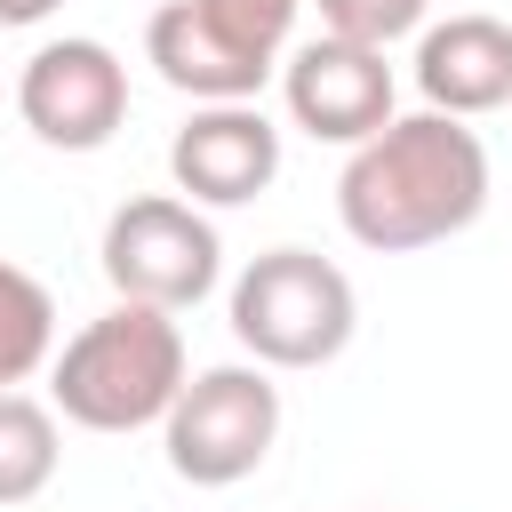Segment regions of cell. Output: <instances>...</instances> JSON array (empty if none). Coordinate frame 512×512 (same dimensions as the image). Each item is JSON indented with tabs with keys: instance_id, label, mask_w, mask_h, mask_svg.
Here are the masks:
<instances>
[{
	"instance_id": "cell-1",
	"label": "cell",
	"mask_w": 512,
	"mask_h": 512,
	"mask_svg": "<svg viewBox=\"0 0 512 512\" xmlns=\"http://www.w3.org/2000/svg\"><path fill=\"white\" fill-rule=\"evenodd\" d=\"M488 208V144L456 112H392L368 144H352L336 176V216L360 248L408 256L432 240H456Z\"/></svg>"
},
{
	"instance_id": "cell-2",
	"label": "cell",
	"mask_w": 512,
	"mask_h": 512,
	"mask_svg": "<svg viewBox=\"0 0 512 512\" xmlns=\"http://www.w3.org/2000/svg\"><path fill=\"white\" fill-rule=\"evenodd\" d=\"M184 328L160 304H112L48 360V400L80 432H144L184 392Z\"/></svg>"
},
{
	"instance_id": "cell-3",
	"label": "cell",
	"mask_w": 512,
	"mask_h": 512,
	"mask_svg": "<svg viewBox=\"0 0 512 512\" xmlns=\"http://www.w3.org/2000/svg\"><path fill=\"white\" fill-rule=\"evenodd\" d=\"M360 328V296L344 264L320 248H264L232 280V336L264 368H328Z\"/></svg>"
},
{
	"instance_id": "cell-4",
	"label": "cell",
	"mask_w": 512,
	"mask_h": 512,
	"mask_svg": "<svg viewBox=\"0 0 512 512\" xmlns=\"http://www.w3.org/2000/svg\"><path fill=\"white\" fill-rule=\"evenodd\" d=\"M272 440H280V384L264 376V360H256V368L224 360V368L184 376L176 408L160 416L168 472L192 480V488H232V480H248V472L272 456Z\"/></svg>"
},
{
	"instance_id": "cell-5",
	"label": "cell",
	"mask_w": 512,
	"mask_h": 512,
	"mask_svg": "<svg viewBox=\"0 0 512 512\" xmlns=\"http://www.w3.org/2000/svg\"><path fill=\"white\" fill-rule=\"evenodd\" d=\"M104 280L128 304H160V312H192L216 272H224V240L200 216V200L184 192H136L104 216Z\"/></svg>"
},
{
	"instance_id": "cell-6",
	"label": "cell",
	"mask_w": 512,
	"mask_h": 512,
	"mask_svg": "<svg viewBox=\"0 0 512 512\" xmlns=\"http://www.w3.org/2000/svg\"><path fill=\"white\" fill-rule=\"evenodd\" d=\"M16 112L56 152H104L128 120V64L88 32L40 40L32 64L16 72Z\"/></svg>"
},
{
	"instance_id": "cell-7",
	"label": "cell",
	"mask_w": 512,
	"mask_h": 512,
	"mask_svg": "<svg viewBox=\"0 0 512 512\" xmlns=\"http://www.w3.org/2000/svg\"><path fill=\"white\" fill-rule=\"evenodd\" d=\"M280 104L320 144H368L392 120V64H384V48L320 32L280 56Z\"/></svg>"
},
{
	"instance_id": "cell-8",
	"label": "cell",
	"mask_w": 512,
	"mask_h": 512,
	"mask_svg": "<svg viewBox=\"0 0 512 512\" xmlns=\"http://www.w3.org/2000/svg\"><path fill=\"white\" fill-rule=\"evenodd\" d=\"M168 176L200 208H248L280 176V128L256 104H200L168 136Z\"/></svg>"
},
{
	"instance_id": "cell-9",
	"label": "cell",
	"mask_w": 512,
	"mask_h": 512,
	"mask_svg": "<svg viewBox=\"0 0 512 512\" xmlns=\"http://www.w3.org/2000/svg\"><path fill=\"white\" fill-rule=\"evenodd\" d=\"M416 88L432 112H456V120L504 112L512 104V24L480 16V8L424 24L416 32Z\"/></svg>"
},
{
	"instance_id": "cell-10",
	"label": "cell",
	"mask_w": 512,
	"mask_h": 512,
	"mask_svg": "<svg viewBox=\"0 0 512 512\" xmlns=\"http://www.w3.org/2000/svg\"><path fill=\"white\" fill-rule=\"evenodd\" d=\"M144 56H152L160 80L184 88L192 104H256V88L280 72L272 56H248L240 40H224L192 0L152 8V24H144Z\"/></svg>"
},
{
	"instance_id": "cell-11",
	"label": "cell",
	"mask_w": 512,
	"mask_h": 512,
	"mask_svg": "<svg viewBox=\"0 0 512 512\" xmlns=\"http://www.w3.org/2000/svg\"><path fill=\"white\" fill-rule=\"evenodd\" d=\"M56 400H32V392H0V504H32L48 480H56Z\"/></svg>"
},
{
	"instance_id": "cell-12",
	"label": "cell",
	"mask_w": 512,
	"mask_h": 512,
	"mask_svg": "<svg viewBox=\"0 0 512 512\" xmlns=\"http://www.w3.org/2000/svg\"><path fill=\"white\" fill-rule=\"evenodd\" d=\"M56 360V296L0 256V392H16L24 376H40Z\"/></svg>"
},
{
	"instance_id": "cell-13",
	"label": "cell",
	"mask_w": 512,
	"mask_h": 512,
	"mask_svg": "<svg viewBox=\"0 0 512 512\" xmlns=\"http://www.w3.org/2000/svg\"><path fill=\"white\" fill-rule=\"evenodd\" d=\"M312 8H320V32L360 40V48H392V40L424 32V8L432 0H312Z\"/></svg>"
},
{
	"instance_id": "cell-14",
	"label": "cell",
	"mask_w": 512,
	"mask_h": 512,
	"mask_svg": "<svg viewBox=\"0 0 512 512\" xmlns=\"http://www.w3.org/2000/svg\"><path fill=\"white\" fill-rule=\"evenodd\" d=\"M224 40H240L248 56H272L280 64V48H288V24H296V8L304 0H192Z\"/></svg>"
},
{
	"instance_id": "cell-15",
	"label": "cell",
	"mask_w": 512,
	"mask_h": 512,
	"mask_svg": "<svg viewBox=\"0 0 512 512\" xmlns=\"http://www.w3.org/2000/svg\"><path fill=\"white\" fill-rule=\"evenodd\" d=\"M64 0H0V24L8 32H24V24H40V16H56Z\"/></svg>"
}]
</instances>
